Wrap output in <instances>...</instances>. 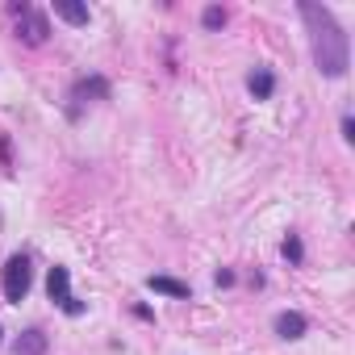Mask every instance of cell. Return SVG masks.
<instances>
[{"instance_id": "obj_1", "label": "cell", "mask_w": 355, "mask_h": 355, "mask_svg": "<svg viewBox=\"0 0 355 355\" xmlns=\"http://www.w3.org/2000/svg\"><path fill=\"white\" fill-rule=\"evenodd\" d=\"M301 17L309 26V42H313V63L326 80H343L347 67H351V38L347 30L334 21L330 9L322 5H309V0H301Z\"/></svg>"}, {"instance_id": "obj_2", "label": "cell", "mask_w": 355, "mask_h": 355, "mask_svg": "<svg viewBox=\"0 0 355 355\" xmlns=\"http://www.w3.org/2000/svg\"><path fill=\"white\" fill-rule=\"evenodd\" d=\"M30 284H34V272H30V255H13L5 263V301L9 305H21L30 297Z\"/></svg>"}, {"instance_id": "obj_3", "label": "cell", "mask_w": 355, "mask_h": 355, "mask_svg": "<svg viewBox=\"0 0 355 355\" xmlns=\"http://www.w3.org/2000/svg\"><path fill=\"white\" fill-rule=\"evenodd\" d=\"M46 293H51V301H55L67 318H80V313H84V301L71 297V272H67V268H59V263L51 268V276H46Z\"/></svg>"}, {"instance_id": "obj_4", "label": "cell", "mask_w": 355, "mask_h": 355, "mask_svg": "<svg viewBox=\"0 0 355 355\" xmlns=\"http://www.w3.org/2000/svg\"><path fill=\"white\" fill-rule=\"evenodd\" d=\"M13 13H17V38H26L30 46H42L46 34H51L46 13H38V9H30V5H13Z\"/></svg>"}, {"instance_id": "obj_5", "label": "cell", "mask_w": 355, "mask_h": 355, "mask_svg": "<svg viewBox=\"0 0 355 355\" xmlns=\"http://www.w3.org/2000/svg\"><path fill=\"white\" fill-rule=\"evenodd\" d=\"M105 96H109V80H105V76H88V80H80V84L71 88V101H76V105H71V117L80 113V105H88V101H105Z\"/></svg>"}, {"instance_id": "obj_6", "label": "cell", "mask_w": 355, "mask_h": 355, "mask_svg": "<svg viewBox=\"0 0 355 355\" xmlns=\"http://www.w3.org/2000/svg\"><path fill=\"white\" fill-rule=\"evenodd\" d=\"M247 88H251L255 101H272V92H276V76H272L268 67H255V71L247 76Z\"/></svg>"}, {"instance_id": "obj_7", "label": "cell", "mask_w": 355, "mask_h": 355, "mask_svg": "<svg viewBox=\"0 0 355 355\" xmlns=\"http://www.w3.org/2000/svg\"><path fill=\"white\" fill-rule=\"evenodd\" d=\"M305 326H309V322H305L297 309L276 313V334H280V338H301V334H305Z\"/></svg>"}, {"instance_id": "obj_8", "label": "cell", "mask_w": 355, "mask_h": 355, "mask_svg": "<svg viewBox=\"0 0 355 355\" xmlns=\"http://www.w3.org/2000/svg\"><path fill=\"white\" fill-rule=\"evenodd\" d=\"M13 355H46V334H42V330H26V334H17Z\"/></svg>"}, {"instance_id": "obj_9", "label": "cell", "mask_w": 355, "mask_h": 355, "mask_svg": "<svg viewBox=\"0 0 355 355\" xmlns=\"http://www.w3.org/2000/svg\"><path fill=\"white\" fill-rule=\"evenodd\" d=\"M146 288H150V293H163V297H180V301L189 297V284H184V280H171V276H150Z\"/></svg>"}, {"instance_id": "obj_10", "label": "cell", "mask_w": 355, "mask_h": 355, "mask_svg": "<svg viewBox=\"0 0 355 355\" xmlns=\"http://www.w3.org/2000/svg\"><path fill=\"white\" fill-rule=\"evenodd\" d=\"M55 17H63L71 26H88V9L84 5H71V0H55Z\"/></svg>"}, {"instance_id": "obj_11", "label": "cell", "mask_w": 355, "mask_h": 355, "mask_svg": "<svg viewBox=\"0 0 355 355\" xmlns=\"http://www.w3.org/2000/svg\"><path fill=\"white\" fill-rule=\"evenodd\" d=\"M280 251H284V259H288V263H293V268H297V263H301V259H305V247H301V239H297V234H288V239H284V247H280Z\"/></svg>"}, {"instance_id": "obj_12", "label": "cell", "mask_w": 355, "mask_h": 355, "mask_svg": "<svg viewBox=\"0 0 355 355\" xmlns=\"http://www.w3.org/2000/svg\"><path fill=\"white\" fill-rule=\"evenodd\" d=\"M201 21H205V30H222V26H226V9H218V5H209Z\"/></svg>"}, {"instance_id": "obj_13", "label": "cell", "mask_w": 355, "mask_h": 355, "mask_svg": "<svg viewBox=\"0 0 355 355\" xmlns=\"http://www.w3.org/2000/svg\"><path fill=\"white\" fill-rule=\"evenodd\" d=\"M214 280H218V284H222V288H230V284H234V272H226V268H222V272H218V276H214Z\"/></svg>"}, {"instance_id": "obj_14", "label": "cell", "mask_w": 355, "mask_h": 355, "mask_svg": "<svg viewBox=\"0 0 355 355\" xmlns=\"http://www.w3.org/2000/svg\"><path fill=\"white\" fill-rule=\"evenodd\" d=\"M343 138H347V142L355 138V121H351V117H343Z\"/></svg>"}]
</instances>
